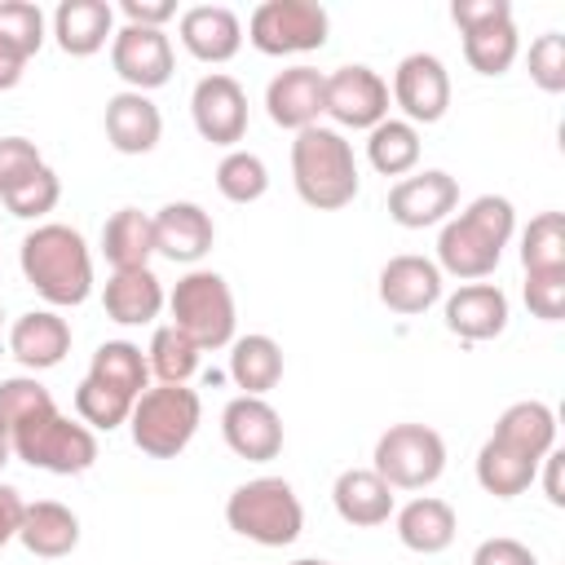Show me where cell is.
Segmentation results:
<instances>
[{"instance_id":"obj_5","label":"cell","mask_w":565,"mask_h":565,"mask_svg":"<svg viewBox=\"0 0 565 565\" xmlns=\"http://www.w3.org/2000/svg\"><path fill=\"white\" fill-rule=\"evenodd\" d=\"M225 525L260 547H287L305 530V508H300L291 481L256 477V481H243L225 499Z\"/></svg>"},{"instance_id":"obj_35","label":"cell","mask_w":565,"mask_h":565,"mask_svg":"<svg viewBox=\"0 0 565 565\" xmlns=\"http://www.w3.org/2000/svg\"><path fill=\"white\" fill-rule=\"evenodd\" d=\"M521 265L525 274H565V216L539 212L521 234Z\"/></svg>"},{"instance_id":"obj_41","label":"cell","mask_w":565,"mask_h":565,"mask_svg":"<svg viewBox=\"0 0 565 565\" xmlns=\"http://www.w3.org/2000/svg\"><path fill=\"white\" fill-rule=\"evenodd\" d=\"M530 79L543 93H565V35L547 31L530 44Z\"/></svg>"},{"instance_id":"obj_9","label":"cell","mask_w":565,"mask_h":565,"mask_svg":"<svg viewBox=\"0 0 565 565\" xmlns=\"http://www.w3.org/2000/svg\"><path fill=\"white\" fill-rule=\"evenodd\" d=\"M327 31H331V18L318 0H265L247 22V40L265 57L313 53L327 44Z\"/></svg>"},{"instance_id":"obj_10","label":"cell","mask_w":565,"mask_h":565,"mask_svg":"<svg viewBox=\"0 0 565 565\" xmlns=\"http://www.w3.org/2000/svg\"><path fill=\"white\" fill-rule=\"evenodd\" d=\"M455 26L463 31V57L477 75H503L516 62V22L508 0H455Z\"/></svg>"},{"instance_id":"obj_34","label":"cell","mask_w":565,"mask_h":565,"mask_svg":"<svg viewBox=\"0 0 565 565\" xmlns=\"http://www.w3.org/2000/svg\"><path fill=\"white\" fill-rule=\"evenodd\" d=\"M366 159L380 177H406L419 163V132L406 119H384L366 137Z\"/></svg>"},{"instance_id":"obj_19","label":"cell","mask_w":565,"mask_h":565,"mask_svg":"<svg viewBox=\"0 0 565 565\" xmlns=\"http://www.w3.org/2000/svg\"><path fill=\"white\" fill-rule=\"evenodd\" d=\"M322 84L327 75L313 71V66H287L269 79L265 88V110L278 128H291V132H305L318 124L322 115Z\"/></svg>"},{"instance_id":"obj_32","label":"cell","mask_w":565,"mask_h":565,"mask_svg":"<svg viewBox=\"0 0 565 565\" xmlns=\"http://www.w3.org/2000/svg\"><path fill=\"white\" fill-rule=\"evenodd\" d=\"M230 380L247 397H265L282 380V349L269 335H243L230 344Z\"/></svg>"},{"instance_id":"obj_27","label":"cell","mask_w":565,"mask_h":565,"mask_svg":"<svg viewBox=\"0 0 565 565\" xmlns=\"http://www.w3.org/2000/svg\"><path fill=\"white\" fill-rule=\"evenodd\" d=\"M331 503H335L340 521L358 525V530L384 525L393 516V490L371 468H344L335 477V486H331Z\"/></svg>"},{"instance_id":"obj_4","label":"cell","mask_w":565,"mask_h":565,"mask_svg":"<svg viewBox=\"0 0 565 565\" xmlns=\"http://www.w3.org/2000/svg\"><path fill=\"white\" fill-rule=\"evenodd\" d=\"M358 159L353 146L335 132V128H305L291 141V185L300 194V203L318 207V212H340L358 199Z\"/></svg>"},{"instance_id":"obj_11","label":"cell","mask_w":565,"mask_h":565,"mask_svg":"<svg viewBox=\"0 0 565 565\" xmlns=\"http://www.w3.org/2000/svg\"><path fill=\"white\" fill-rule=\"evenodd\" d=\"M322 115H331L340 128H375L388 119V84L353 62V66H335L322 84Z\"/></svg>"},{"instance_id":"obj_6","label":"cell","mask_w":565,"mask_h":565,"mask_svg":"<svg viewBox=\"0 0 565 565\" xmlns=\"http://www.w3.org/2000/svg\"><path fill=\"white\" fill-rule=\"evenodd\" d=\"M199 419H203V402H199L194 388H185V384L146 388L132 402V415H128L132 446L150 459H177L194 441Z\"/></svg>"},{"instance_id":"obj_50","label":"cell","mask_w":565,"mask_h":565,"mask_svg":"<svg viewBox=\"0 0 565 565\" xmlns=\"http://www.w3.org/2000/svg\"><path fill=\"white\" fill-rule=\"evenodd\" d=\"M291 565H335V561H313V556H305V561H291Z\"/></svg>"},{"instance_id":"obj_28","label":"cell","mask_w":565,"mask_h":565,"mask_svg":"<svg viewBox=\"0 0 565 565\" xmlns=\"http://www.w3.org/2000/svg\"><path fill=\"white\" fill-rule=\"evenodd\" d=\"M393 516H397V539H402V547H411V552H419V556L446 552V547L455 543V530H459L455 508H450L446 499H433V494L411 499V503L397 508Z\"/></svg>"},{"instance_id":"obj_26","label":"cell","mask_w":565,"mask_h":565,"mask_svg":"<svg viewBox=\"0 0 565 565\" xmlns=\"http://www.w3.org/2000/svg\"><path fill=\"white\" fill-rule=\"evenodd\" d=\"M18 539H22V547L31 556H44V561L71 556L79 547V516L66 503H57V499H35L22 512Z\"/></svg>"},{"instance_id":"obj_48","label":"cell","mask_w":565,"mask_h":565,"mask_svg":"<svg viewBox=\"0 0 565 565\" xmlns=\"http://www.w3.org/2000/svg\"><path fill=\"white\" fill-rule=\"evenodd\" d=\"M26 53L18 49V44H9L4 35H0V93L4 88H18V79H22V71H26Z\"/></svg>"},{"instance_id":"obj_45","label":"cell","mask_w":565,"mask_h":565,"mask_svg":"<svg viewBox=\"0 0 565 565\" xmlns=\"http://www.w3.org/2000/svg\"><path fill=\"white\" fill-rule=\"evenodd\" d=\"M119 13L128 18V26H154V31H163V22L177 13V4H168V0H124Z\"/></svg>"},{"instance_id":"obj_1","label":"cell","mask_w":565,"mask_h":565,"mask_svg":"<svg viewBox=\"0 0 565 565\" xmlns=\"http://www.w3.org/2000/svg\"><path fill=\"white\" fill-rule=\"evenodd\" d=\"M0 424L9 428V446L22 463L75 477L97 459V437L88 424H75L57 411L53 393L35 375L0 380Z\"/></svg>"},{"instance_id":"obj_16","label":"cell","mask_w":565,"mask_h":565,"mask_svg":"<svg viewBox=\"0 0 565 565\" xmlns=\"http://www.w3.org/2000/svg\"><path fill=\"white\" fill-rule=\"evenodd\" d=\"M221 437L225 446L247 463H269L282 450V419L265 397H234L221 411Z\"/></svg>"},{"instance_id":"obj_38","label":"cell","mask_w":565,"mask_h":565,"mask_svg":"<svg viewBox=\"0 0 565 565\" xmlns=\"http://www.w3.org/2000/svg\"><path fill=\"white\" fill-rule=\"evenodd\" d=\"M75 415H79V424H88L97 433H110V428L128 424L132 397H124V393H115V388H106V384L84 375L79 388H75Z\"/></svg>"},{"instance_id":"obj_7","label":"cell","mask_w":565,"mask_h":565,"mask_svg":"<svg viewBox=\"0 0 565 565\" xmlns=\"http://www.w3.org/2000/svg\"><path fill=\"white\" fill-rule=\"evenodd\" d=\"M172 327L185 331L199 349H225L234 344V291L216 269H190L185 278H177L172 296Z\"/></svg>"},{"instance_id":"obj_31","label":"cell","mask_w":565,"mask_h":565,"mask_svg":"<svg viewBox=\"0 0 565 565\" xmlns=\"http://www.w3.org/2000/svg\"><path fill=\"white\" fill-rule=\"evenodd\" d=\"M102 256L115 269H146V260L154 256V216H146L141 207H119L102 225Z\"/></svg>"},{"instance_id":"obj_46","label":"cell","mask_w":565,"mask_h":565,"mask_svg":"<svg viewBox=\"0 0 565 565\" xmlns=\"http://www.w3.org/2000/svg\"><path fill=\"white\" fill-rule=\"evenodd\" d=\"M22 512H26V503H22V494H18L13 486H4V481H0V547H4L9 539H18V525H22Z\"/></svg>"},{"instance_id":"obj_36","label":"cell","mask_w":565,"mask_h":565,"mask_svg":"<svg viewBox=\"0 0 565 565\" xmlns=\"http://www.w3.org/2000/svg\"><path fill=\"white\" fill-rule=\"evenodd\" d=\"M199 353H203V349H199L185 331H177V327L168 322V327H154L146 366L159 375V384H185V380L199 371Z\"/></svg>"},{"instance_id":"obj_15","label":"cell","mask_w":565,"mask_h":565,"mask_svg":"<svg viewBox=\"0 0 565 565\" xmlns=\"http://www.w3.org/2000/svg\"><path fill=\"white\" fill-rule=\"evenodd\" d=\"M455 207H459V181H455L450 172H441V168L402 177V181L388 190V216H393L402 230L441 225V221H450Z\"/></svg>"},{"instance_id":"obj_29","label":"cell","mask_w":565,"mask_h":565,"mask_svg":"<svg viewBox=\"0 0 565 565\" xmlns=\"http://www.w3.org/2000/svg\"><path fill=\"white\" fill-rule=\"evenodd\" d=\"M494 441L530 455V459H543L547 450H556V415L552 406L543 402H512L499 419H494Z\"/></svg>"},{"instance_id":"obj_25","label":"cell","mask_w":565,"mask_h":565,"mask_svg":"<svg viewBox=\"0 0 565 565\" xmlns=\"http://www.w3.org/2000/svg\"><path fill=\"white\" fill-rule=\"evenodd\" d=\"M163 282L154 278V269H115L106 278V291H102V305H106V318L119 322V327H141V322H154L159 309H163Z\"/></svg>"},{"instance_id":"obj_37","label":"cell","mask_w":565,"mask_h":565,"mask_svg":"<svg viewBox=\"0 0 565 565\" xmlns=\"http://www.w3.org/2000/svg\"><path fill=\"white\" fill-rule=\"evenodd\" d=\"M216 190L230 199V203H256L265 190H269V168L260 154L252 150H230L221 163H216Z\"/></svg>"},{"instance_id":"obj_33","label":"cell","mask_w":565,"mask_h":565,"mask_svg":"<svg viewBox=\"0 0 565 565\" xmlns=\"http://www.w3.org/2000/svg\"><path fill=\"white\" fill-rule=\"evenodd\" d=\"M88 380H97V384H106V388H115V393L137 402L146 393L150 366H146L141 349L132 340H106V344H97V353L88 362Z\"/></svg>"},{"instance_id":"obj_22","label":"cell","mask_w":565,"mask_h":565,"mask_svg":"<svg viewBox=\"0 0 565 565\" xmlns=\"http://www.w3.org/2000/svg\"><path fill=\"white\" fill-rule=\"evenodd\" d=\"M181 44L199 62H230L243 49V22L225 4H194L181 13Z\"/></svg>"},{"instance_id":"obj_51","label":"cell","mask_w":565,"mask_h":565,"mask_svg":"<svg viewBox=\"0 0 565 565\" xmlns=\"http://www.w3.org/2000/svg\"><path fill=\"white\" fill-rule=\"evenodd\" d=\"M0 318H4V313H0Z\"/></svg>"},{"instance_id":"obj_2","label":"cell","mask_w":565,"mask_h":565,"mask_svg":"<svg viewBox=\"0 0 565 565\" xmlns=\"http://www.w3.org/2000/svg\"><path fill=\"white\" fill-rule=\"evenodd\" d=\"M516 212L503 194L472 199L459 216H450L437 234V269L450 278H490L503 260V247L512 243Z\"/></svg>"},{"instance_id":"obj_3","label":"cell","mask_w":565,"mask_h":565,"mask_svg":"<svg viewBox=\"0 0 565 565\" xmlns=\"http://www.w3.org/2000/svg\"><path fill=\"white\" fill-rule=\"evenodd\" d=\"M18 265L35 296H44L53 309H75L93 291V256L84 234L71 225H35L18 247Z\"/></svg>"},{"instance_id":"obj_8","label":"cell","mask_w":565,"mask_h":565,"mask_svg":"<svg viewBox=\"0 0 565 565\" xmlns=\"http://www.w3.org/2000/svg\"><path fill=\"white\" fill-rule=\"evenodd\" d=\"M371 472L388 490H428L446 472V441L428 424H393L380 433Z\"/></svg>"},{"instance_id":"obj_24","label":"cell","mask_w":565,"mask_h":565,"mask_svg":"<svg viewBox=\"0 0 565 565\" xmlns=\"http://www.w3.org/2000/svg\"><path fill=\"white\" fill-rule=\"evenodd\" d=\"M53 35L66 57H93L115 40V9L106 0H62L53 13Z\"/></svg>"},{"instance_id":"obj_43","label":"cell","mask_w":565,"mask_h":565,"mask_svg":"<svg viewBox=\"0 0 565 565\" xmlns=\"http://www.w3.org/2000/svg\"><path fill=\"white\" fill-rule=\"evenodd\" d=\"M525 305L543 322H561L565 313V274H525Z\"/></svg>"},{"instance_id":"obj_14","label":"cell","mask_w":565,"mask_h":565,"mask_svg":"<svg viewBox=\"0 0 565 565\" xmlns=\"http://www.w3.org/2000/svg\"><path fill=\"white\" fill-rule=\"evenodd\" d=\"M393 102L402 106L406 124H437L450 110V75L441 57L411 53L393 71Z\"/></svg>"},{"instance_id":"obj_18","label":"cell","mask_w":565,"mask_h":565,"mask_svg":"<svg viewBox=\"0 0 565 565\" xmlns=\"http://www.w3.org/2000/svg\"><path fill=\"white\" fill-rule=\"evenodd\" d=\"M212 238H216V225L212 216L190 203V199H177V203H163L154 212V252L177 260V265H194L212 252Z\"/></svg>"},{"instance_id":"obj_21","label":"cell","mask_w":565,"mask_h":565,"mask_svg":"<svg viewBox=\"0 0 565 565\" xmlns=\"http://www.w3.org/2000/svg\"><path fill=\"white\" fill-rule=\"evenodd\" d=\"M9 353L26 371H49L71 353V322L53 309H31L9 327Z\"/></svg>"},{"instance_id":"obj_47","label":"cell","mask_w":565,"mask_h":565,"mask_svg":"<svg viewBox=\"0 0 565 565\" xmlns=\"http://www.w3.org/2000/svg\"><path fill=\"white\" fill-rule=\"evenodd\" d=\"M539 468H543V494H547V503H552V508H565V481H561L565 455H561V450H547Z\"/></svg>"},{"instance_id":"obj_17","label":"cell","mask_w":565,"mask_h":565,"mask_svg":"<svg viewBox=\"0 0 565 565\" xmlns=\"http://www.w3.org/2000/svg\"><path fill=\"white\" fill-rule=\"evenodd\" d=\"M441 300V269L437 260L428 256H393L384 269H380V305L402 313V318H415L424 309H433Z\"/></svg>"},{"instance_id":"obj_39","label":"cell","mask_w":565,"mask_h":565,"mask_svg":"<svg viewBox=\"0 0 565 565\" xmlns=\"http://www.w3.org/2000/svg\"><path fill=\"white\" fill-rule=\"evenodd\" d=\"M4 199V207L13 212V216H22V221H31V216H44V212H53L57 207V199H62V181H57V172L44 163V168H35L26 181H18L9 194H0Z\"/></svg>"},{"instance_id":"obj_30","label":"cell","mask_w":565,"mask_h":565,"mask_svg":"<svg viewBox=\"0 0 565 565\" xmlns=\"http://www.w3.org/2000/svg\"><path fill=\"white\" fill-rule=\"evenodd\" d=\"M539 463L543 459H530V455H521V450L486 437V446L477 450V486L486 494H494V499H516V494H525L534 486Z\"/></svg>"},{"instance_id":"obj_12","label":"cell","mask_w":565,"mask_h":565,"mask_svg":"<svg viewBox=\"0 0 565 565\" xmlns=\"http://www.w3.org/2000/svg\"><path fill=\"white\" fill-rule=\"evenodd\" d=\"M190 119H194L203 141L234 150L247 137V93H243V84L234 75H221V71L203 75L190 93Z\"/></svg>"},{"instance_id":"obj_40","label":"cell","mask_w":565,"mask_h":565,"mask_svg":"<svg viewBox=\"0 0 565 565\" xmlns=\"http://www.w3.org/2000/svg\"><path fill=\"white\" fill-rule=\"evenodd\" d=\"M0 35L9 44H18L26 57H35L40 44H44V13H40V4H31V0H4L0 4Z\"/></svg>"},{"instance_id":"obj_44","label":"cell","mask_w":565,"mask_h":565,"mask_svg":"<svg viewBox=\"0 0 565 565\" xmlns=\"http://www.w3.org/2000/svg\"><path fill=\"white\" fill-rule=\"evenodd\" d=\"M472 565H539V556H534L521 539L499 534V539H481V543H477Z\"/></svg>"},{"instance_id":"obj_13","label":"cell","mask_w":565,"mask_h":565,"mask_svg":"<svg viewBox=\"0 0 565 565\" xmlns=\"http://www.w3.org/2000/svg\"><path fill=\"white\" fill-rule=\"evenodd\" d=\"M110 66L132 93L163 88L172 79V40L154 26H119L110 40Z\"/></svg>"},{"instance_id":"obj_49","label":"cell","mask_w":565,"mask_h":565,"mask_svg":"<svg viewBox=\"0 0 565 565\" xmlns=\"http://www.w3.org/2000/svg\"><path fill=\"white\" fill-rule=\"evenodd\" d=\"M9 459H13V446H9V428L0 424V468H4Z\"/></svg>"},{"instance_id":"obj_42","label":"cell","mask_w":565,"mask_h":565,"mask_svg":"<svg viewBox=\"0 0 565 565\" xmlns=\"http://www.w3.org/2000/svg\"><path fill=\"white\" fill-rule=\"evenodd\" d=\"M35 168H44L35 141L26 137H0V194H9L18 181H26Z\"/></svg>"},{"instance_id":"obj_23","label":"cell","mask_w":565,"mask_h":565,"mask_svg":"<svg viewBox=\"0 0 565 565\" xmlns=\"http://www.w3.org/2000/svg\"><path fill=\"white\" fill-rule=\"evenodd\" d=\"M106 137L119 154H150L163 137V115L146 93H115L106 102Z\"/></svg>"},{"instance_id":"obj_20","label":"cell","mask_w":565,"mask_h":565,"mask_svg":"<svg viewBox=\"0 0 565 565\" xmlns=\"http://www.w3.org/2000/svg\"><path fill=\"white\" fill-rule=\"evenodd\" d=\"M446 331L459 340H494L508 331V296L494 282H468L446 296Z\"/></svg>"}]
</instances>
